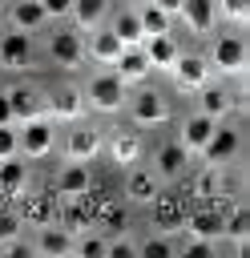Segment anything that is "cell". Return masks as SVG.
<instances>
[{
  "mask_svg": "<svg viewBox=\"0 0 250 258\" xmlns=\"http://www.w3.org/2000/svg\"><path fill=\"white\" fill-rule=\"evenodd\" d=\"M81 93H85V109H93V113H101V117H113V113L125 109L129 85H125L113 69H101V73H93V77L85 81Z\"/></svg>",
  "mask_w": 250,
  "mask_h": 258,
  "instance_id": "obj_1",
  "label": "cell"
},
{
  "mask_svg": "<svg viewBox=\"0 0 250 258\" xmlns=\"http://www.w3.org/2000/svg\"><path fill=\"white\" fill-rule=\"evenodd\" d=\"M246 60H250V48H246L242 32H218L210 40V52H206L210 73H218V77H242Z\"/></svg>",
  "mask_w": 250,
  "mask_h": 258,
  "instance_id": "obj_2",
  "label": "cell"
},
{
  "mask_svg": "<svg viewBox=\"0 0 250 258\" xmlns=\"http://www.w3.org/2000/svg\"><path fill=\"white\" fill-rule=\"evenodd\" d=\"M16 137H20V157L40 161V157H48L56 149V121L48 113H36V117L16 125Z\"/></svg>",
  "mask_w": 250,
  "mask_h": 258,
  "instance_id": "obj_3",
  "label": "cell"
},
{
  "mask_svg": "<svg viewBox=\"0 0 250 258\" xmlns=\"http://www.w3.org/2000/svg\"><path fill=\"white\" fill-rule=\"evenodd\" d=\"M44 52H48V60H52L56 69H69V73H73V69L85 64V32H77L73 24H60V28L48 32Z\"/></svg>",
  "mask_w": 250,
  "mask_h": 258,
  "instance_id": "obj_4",
  "label": "cell"
},
{
  "mask_svg": "<svg viewBox=\"0 0 250 258\" xmlns=\"http://www.w3.org/2000/svg\"><path fill=\"white\" fill-rule=\"evenodd\" d=\"M125 113L137 129H153V125H165L169 121V97H161L157 89H137L125 97Z\"/></svg>",
  "mask_w": 250,
  "mask_h": 258,
  "instance_id": "obj_5",
  "label": "cell"
},
{
  "mask_svg": "<svg viewBox=\"0 0 250 258\" xmlns=\"http://www.w3.org/2000/svg\"><path fill=\"white\" fill-rule=\"evenodd\" d=\"M238 153H242V133H238L234 125L218 121V125H214V133H210V141L198 149V161H202V165H210V169H226Z\"/></svg>",
  "mask_w": 250,
  "mask_h": 258,
  "instance_id": "obj_6",
  "label": "cell"
},
{
  "mask_svg": "<svg viewBox=\"0 0 250 258\" xmlns=\"http://www.w3.org/2000/svg\"><path fill=\"white\" fill-rule=\"evenodd\" d=\"M44 113L56 121V125H73L85 117V93L81 85H60L52 93H44Z\"/></svg>",
  "mask_w": 250,
  "mask_h": 258,
  "instance_id": "obj_7",
  "label": "cell"
},
{
  "mask_svg": "<svg viewBox=\"0 0 250 258\" xmlns=\"http://www.w3.org/2000/svg\"><path fill=\"white\" fill-rule=\"evenodd\" d=\"M101 145H105V133H101L97 125L73 121V129H69L65 141H60V153H65L69 161H93V157L101 153Z\"/></svg>",
  "mask_w": 250,
  "mask_h": 258,
  "instance_id": "obj_8",
  "label": "cell"
},
{
  "mask_svg": "<svg viewBox=\"0 0 250 258\" xmlns=\"http://www.w3.org/2000/svg\"><path fill=\"white\" fill-rule=\"evenodd\" d=\"M190 161H194V153L173 137V141H161L157 149H153V173L161 177V185L165 181H177V177H185V169H190Z\"/></svg>",
  "mask_w": 250,
  "mask_h": 258,
  "instance_id": "obj_9",
  "label": "cell"
},
{
  "mask_svg": "<svg viewBox=\"0 0 250 258\" xmlns=\"http://www.w3.org/2000/svg\"><path fill=\"white\" fill-rule=\"evenodd\" d=\"M32 56H36V44H32L28 32H16V28L0 32V69H4V73H24V69H32Z\"/></svg>",
  "mask_w": 250,
  "mask_h": 258,
  "instance_id": "obj_10",
  "label": "cell"
},
{
  "mask_svg": "<svg viewBox=\"0 0 250 258\" xmlns=\"http://www.w3.org/2000/svg\"><path fill=\"white\" fill-rule=\"evenodd\" d=\"M169 77H173V85H177L181 93H198L206 81H214V73H210V64H206L202 52H177Z\"/></svg>",
  "mask_w": 250,
  "mask_h": 258,
  "instance_id": "obj_11",
  "label": "cell"
},
{
  "mask_svg": "<svg viewBox=\"0 0 250 258\" xmlns=\"http://www.w3.org/2000/svg\"><path fill=\"white\" fill-rule=\"evenodd\" d=\"M101 149L109 153V161H113L117 169H129V165H137V161H141L145 141H141V133H137V129H113V133L105 137V145H101Z\"/></svg>",
  "mask_w": 250,
  "mask_h": 258,
  "instance_id": "obj_12",
  "label": "cell"
},
{
  "mask_svg": "<svg viewBox=\"0 0 250 258\" xmlns=\"http://www.w3.org/2000/svg\"><path fill=\"white\" fill-rule=\"evenodd\" d=\"M161 194V177L149 165H129L125 169V202L129 206H149Z\"/></svg>",
  "mask_w": 250,
  "mask_h": 258,
  "instance_id": "obj_13",
  "label": "cell"
},
{
  "mask_svg": "<svg viewBox=\"0 0 250 258\" xmlns=\"http://www.w3.org/2000/svg\"><path fill=\"white\" fill-rule=\"evenodd\" d=\"M93 189V173H89V161H69L56 169L52 177V194L56 198H77V194H89Z\"/></svg>",
  "mask_w": 250,
  "mask_h": 258,
  "instance_id": "obj_14",
  "label": "cell"
},
{
  "mask_svg": "<svg viewBox=\"0 0 250 258\" xmlns=\"http://www.w3.org/2000/svg\"><path fill=\"white\" fill-rule=\"evenodd\" d=\"M121 40L113 36V28L109 24H101V28H93V32H85V60H93V64H101V69H109L117 56H121Z\"/></svg>",
  "mask_w": 250,
  "mask_h": 258,
  "instance_id": "obj_15",
  "label": "cell"
},
{
  "mask_svg": "<svg viewBox=\"0 0 250 258\" xmlns=\"http://www.w3.org/2000/svg\"><path fill=\"white\" fill-rule=\"evenodd\" d=\"M32 254H48V258H65V254H73V230L60 226V222H44V226H36Z\"/></svg>",
  "mask_w": 250,
  "mask_h": 258,
  "instance_id": "obj_16",
  "label": "cell"
},
{
  "mask_svg": "<svg viewBox=\"0 0 250 258\" xmlns=\"http://www.w3.org/2000/svg\"><path fill=\"white\" fill-rule=\"evenodd\" d=\"M177 20L185 24V32H194V36H210L214 24H218V4H214V0H181Z\"/></svg>",
  "mask_w": 250,
  "mask_h": 258,
  "instance_id": "obj_17",
  "label": "cell"
},
{
  "mask_svg": "<svg viewBox=\"0 0 250 258\" xmlns=\"http://www.w3.org/2000/svg\"><path fill=\"white\" fill-rule=\"evenodd\" d=\"M4 20H8V28H16V32H40L44 24H48V16H44V8H40V0H8V8H4Z\"/></svg>",
  "mask_w": 250,
  "mask_h": 258,
  "instance_id": "obj_18",
  "label": "cell"
},
{
  "mask_svg": "<svg viewBox=\"0 0 250 258\" xmlns=\"http://www.w3.org/2000/svg\"><path fill=\"white\" fill-rule=\"evenodd\" d=\"M109 69H113L125 85H145V77L153 73V69H149V56H145V48H141V44H125V48H121V56H117Z\"/></svg>",
  "mask_w": 250,
  "mask_h": 258,
  "instance_id": "obj_19",
  "label": "cell"
},
{
  "mask_svg": "<svg viewBox=\"0 0 250 258\" xmlns=\"http://www.w3.org/2000/svg\"><path fill=\"white\" fill-rule=\"evenodd\" d=\"M4 97L12 105V121L16 125L28 121V117H36V113H44V89H36V85H8Z\"/></svg>",
  "mask_w": 250,
  "mask_h": 258,
  "instance_id": "obj_20",
  "label": "cell"
},
{
  "mask_svg": "<svg viewBox=\"0 0 250 258\" xmlns=\"http://www.w3.org/2000/svg\"><path fill=\"white\" fill-rule=\"evenodd\" d=\"M141 48H145V56H149V69H153V73H169V69H173V60H177V52H181V44H177V36H173V32L145 36V40H141Z\"/></svg>",
  "mask_w": 250,
  "mask_h": 258,
  "instance_id": "obj_21",
  "label": "cell"
},
{
  "mask_svg": "<svg viewBox=\"0 0 250 258\" xmlns=\"http://www.w3.org/2000/svg\"><path fill=\"white\" fill-rule=\"evenodd\" d=\"M198 113H206V117H214V121H226V117L234 113V93H230L226 85L206 81V85L198 89Z\"/></svg>",
  "mask_w": 250,
  "mask_h": 258,
  "instance_id": "obj_22",
  "label": "cell"
},
{
  "mask_svg": "<svg viewBox=\"0 0 250 258\" xmlns=\"http://www.w3.org/2000/svg\"><path fill=\"white\" fill-rule=\"evenodd\" d=\"M214 125H218L214 117H206V113H198V109H194V113H185V117H181V125H177V141H181V145L198 157V149L210 141Z\"/></svg>",
  "mask_w": 250,
  "mask_h": 258,
  "instance_id": "obj_23",
  "label": "cell"
},
{
  "mask_svg": "<svg viewBox=\"0 0 250 258\" xmlns=\"http://www.w3.org/2000/svg\"><path fill=\"white\" fill-rule=\"evenodd\" d=\"M222 218H226V210L222 206H206V210H194V214H185L181 218V230L185 234H198V238H222Z\"/></svg>",
  "mask_w": 250,
  "mask_h": 258,
  "instance_id": "obj_24",
  "label": "cell"
},
{
  "mask_svg": "<svg viewBox=\"0 0 250 258\" xmlns=\"http://www.w3.org/2000/svg\"><path fill=\"white\" fill-rule=\"evenodd\" d=\"M109 8H113V0H73L69 20H73L77 32H93V28H101L109 20Z\"/></svg>",
  "mask_w": 250,
  "mask_h": 258,
  "instance_id": "obj_25",
  "label": "cell"
},
{
  "mask_svg": "<svg viewBox=\"0 0 250 258\" xmlns=\"http://www.w3.org/2000/svg\"><path fill=\"white\" fill-rule=\"evenodd\" d=\"M109 28H113V36L121 40V44H141L145 40V32H141V20H137V8L133 4H121L109 20H105Z\"/></svg>",
  "mask_w": 250,
  "mask_h": 258,
  "instance_id": "obj_26",
  "label": "cell"
},
{
  "mask_svg": "<svg viewBox=\"0 0 250 258\" xmlns=\"http://www.w3.org/2000/svg\"><path fill=\"white\" fill-rule=\"evenodd\" d=\"M28 189V161L16 153V157H4L0 161V194L8 198H24Z\"/></svg>",
  "mask_w": 250,
  "mask_h": 258,
  "instance_id": "obj_27",
  "label": "cell"
},
{
  "mask_svg": "<svg viewBox=\"0 0 250 258\" xmlns=\"http://www.w3.org/2000/svg\"><path fill=\"white\" fill-rule=\"evenodd\" d=\"M137 20H141V32L145 36H157V32H173V16L165 8H157L153 0H137Z\"/></svg>",
  "mask_w": 250,
  "mask_h": 258,
  "instance_id": "obj_28",
  "label": "cell"
},
{
  "mask_svg": "<svg viewBox=\"0 0 250 258\" xmlns=\"http://www.w3.org/2000/svg\"><path fill=\"white\" fill-rule=\"evenodd\" d=\"M149 206H153V226H157V230H165V234H173V230H181V218H185V214H181V206H177L173 198H165V194H157V198H153Z\"/></svg>",
  "mask_w": 250,
  "mask_h": 258,
  "instance_id": "obj_29",
  "label": "cell"
},
{
  "mask_svg": "<svg viewBox=\"0 0 250 258\" xmlns=\"http://www.w3.org/2000/svg\"><path fill=\"white\" fill-rule=\"evenodd\" d=\"M73 254H81V258H105V234H93V226L77 230L73 234Z\"/></svg>",
  "mask_w": 250,
  "mask_h": 258,
  "instance_id": "obj_30",
  "label": "cell"
},
{
  "mask_svg": "<svg viewBox=\"0 0 250 258\" xmlns=\"http://www.w3.org/2000/svg\"><path fill=\"white\" fill-rule=\"evenodd\" d=\"M137 254H145V258H169V254H177V242L165 238V234H149V238L137 242Z\"/></svg>",
  "mask_w": 250,
  "mask_h": 258,
  "instance_id": "obj_31",
  "label": "cell"
},
{
  "mask_svg": "<svg viewBox=\"0 0 250 258\" xmlns=\"http://www.w3.org/2000/svg\"><path fill=\"white\" fill-rule=\"evenodd\" d=\"M214 250H218V242L214 238H198V234H185L177 242V254H185V258H210Z\"/></svg>",
  "mask_w": 250,
  "mask_h": 258,
  "instance_id": "obj_32",
  "label": "cell"
},
{
  "mask_svg": "<svg viewBox=\"0 0 250 258\" xmlns=\"http://www.w3.org/2000/svg\"><path fill=\"white\" fill-rule=\"evenodd\" d=\"M222 169H210V165H202V173L190 181L194 185V198H214L218 194V185H222V177H218Z\"/></svg>",
  "mask_w": 250,
  "mask_h": 258,
  "instance_id": "obj_33",
  "label": "cell"
},
{
  "mask_svg": "<svg viewBox=\"0 0 250 258\" xmlns=\"http://www.w3.org/2000/svg\"><path fill=\"white\" fill-rule=\"evenodd\" d=\"M214 4H218V16H226V20L238 24V28L250 20V0H214Z\"/></svg>",
  "mask_w": 250,
  "mask_h": 258,
  "instance_id": "obj_34",
  "label": "cell"
},
{
  "mask_svg": "<svg viewBox=\"0 0 250 258\" xmlns=\"http://www.w3.org/2000/svg\"><path fill=\"white\" fill-rule=\"evenodd\" d=\"M20 222H32V226H44V222H52V210H48V202H44V198L28 202V206H24V218H20Z\"/></svg>",
  "mask_w": 250,
  "mask_h": 258,
  "instance_id": "obj_35",
  "label": "cell"
},
{
  "mask_svg": "<svg viewBox=\"0 0 250 258\" xmlns=\"http://www.w3.org/2000/svg\"><path fill=\"white\" fill-rule=\"evenodd\" d=\"M125 222H129V210L125 206H105L101 210V226L105 230H125Z\"/></svg>",
  "mask_w": 250,
  "mask_h": 258,
  "instance_id": "obj_36",
  "label": "cell"
},
{
  "mask_svg": "<svg viewBox=\"0 0 250 258\" xmlns=\"http://www.w3.org/2000/svg\"><path fill=\"white\" fill-rule=\"evenodd\" d=\"M16 153H20L16 125H0V161H4V157H16Z\"/></svg>",
  "mask_w": 250,
  "mask_h": 258,
  "instance_id": "obj_37",
  "label": "cell"
},
{
  "mask_svg": "<svg viewBox=\"0 0 250 258\" xmlns=\"http://www.w3.org/2000/svg\"><path fill=\"white\" fill-rule=\"evenodd\" d=\"M40 8H44V16H48V20H69L73 0H40Z\"/></svg>",
  "mask_w": 250,
  "mask_h": 258,
  "instance_id": "obj_38",
  "label": "cell"
},
{
  "mask_svg": "<svg viewBox=\"0 0 250 258\" xmlns=\"http://www.w3.org/2000/svg\"><path fill=\"white\" fill-rule=\"evenodd\" d=\"M20 226H24V222H20V214H0V242H4V238H12Z\"/></svg>",
  "mask_w": 250,
  "mask_h": 258,
  "instance_id": "obj_39",
  "label": "cell"
},
{
  "mask_svg": "<svg viewBox=\"0 0 250 258\" xmlns=\"http://www.w3.org/2000/svg\"><path fill=\"white\" fill-rule=\"evenodd\" d=\"M0 125H16V121H12V105H8V97H4V89H0Z\"/></svg>",
  "mask_w": 250,
  "mask_h": 258,
  "instance_id": "obj_40",
  "label": "cell"
},
{
  "mask_svg": "<svg viewBox=\"0 0 250 258\" xmlns=\"http://www.w3.org/2000/svg\"><path fill=\"white\" fill-rule=\"evenodd\" d=\"M153 4H157V8H165V12L177 20V8H181V0H153Z\"/></svg>",
  "mask_w": 250,
  "mask_h": 258,
  "instance_id": "obj_41",
  "label": "cell"
},
{
  "mask_svg": "<svg viewBox=\"0 0 250 258\" xmlns=\"http://www.w3.org/2000/svg\"><path fill=\"white\" fill-rule=\"evenodd\" d=\"M4 8H8V0H0V20H4Z\"/></svg>",
  "mask_w": 250,
  "mask_h": 258,
  "instance_id": "obj_42",
  "label": "cell"
},
{
  "mask_svg": "<svg viewBox=\"0 0 250 258\" xmlns=\"http://www.w3.org/2000/svg\"><path fill=\"white\" fill-rule=\"evenodd\" d=\"M121 4H137V0H121Z\"/></svg>",
  "mask_w": 250,
  "mask_h": 258,
  "instance_id": "obj_43",
  "label": "cell"
}]
</instances>
